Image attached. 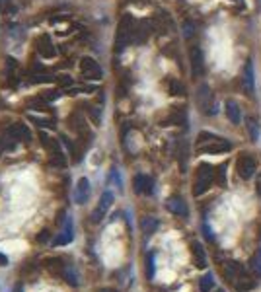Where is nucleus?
<instances>
[{"label":"nucleus","instance_id":"nucleus-12","mask_svg":"<svg viewBox=\"0 0 261 292\" xmlns=\"http://www.w3.org/2000/svg\"><path fill=\"white\" fill-rule=\"evenodd\" d=\"M242 86H244V92L248 96H253L255 92V72H253V63L249 61L244 68V74H242Z\"/></svg>","mask_w":261,"mask_h":292},{"label":"nucleus","instance_id":"nucleus-39","mask_svg":"<svg viewBox=\"0 0 261 292\" xmlns=\"http://www.w3.org/2000/svg\"><path fill=\"white\" fill-rule=\"evenodd\" d=\"M6 265H8V257L0 254V267H6Z\"/></svg>","mask_w":261,"mask_h":292},{"label":"nucleus","instance_id":"nucleus-24","mask_svg":"<svg viewBox=\"0 0 261 292\" xmlns=\"http://www.w3.org/2000/svg\"><path fill=\"white\" fill-rule=\"evenodd\" d=\"M166 88L172 96H183L185 94V88L183 84L177 80V78H166Z\"/></svg>","mask_w":261,"mask_h":292},{"label":"nucleus","instance_id":"nucleus-25","mask_svg":"<svg viewBox=\"0 0 261 292\" xmlns=\"http://www.w3.org/2000/svg\"><path fill=\"white\" fill-rule=\"evenodd\" d=\"M61 277L66 280L70 286H78V275H76L74 267L70 265V263H64V269H62Z\"/></svg>","mask_w":261,"mask_h":292},{"label":"nucleus","instance_id":"nucleus-8","mask_svg":"<svg viewBox=\"0 0 261 292\" xmlns=\"http://www.w3.org/2000/svg\"><path fill=\"white\" fill-rule=\"evenodd\" d=\"M80 72L86 80H98L101 78V66L92 57H84L80 61Z\"/></svg>","mask_w":261,"mask_h":292},{"label":"nucleus","instance_id":"nucleus-45","mask_svg":"<svg viewBox=\"0 0 261 292\" xmlns=\"http://www.w3.org/2000/svg\"><path fill=\"white\" fill-rule=\"evenodd\" d=\"M236 2H238V0H236Z\"/></svg>","mask_w":261,"mask_h":292},{"label":"nucleus","instance_id":"nucleus-35","mask_svg":"<svg viewBox=\"0 0 261 292\" xmlns=\"http://www.w3.org/2000/svg\"><path fill=\"white\" fill-rule=\"evenodd\" d=\"M47 238H49V230H43V232H41V236L38 238V241L43 243V241H47Z\"/></svg>","mask_w":261,"mask_h":292},{"label":"nucleus","instance_id":"nucleus-44","mask_svg":"<svg viewBox=\"0 0 261 292\" xmlns=\"http://www.w3.org/2000/svg\"><path fill=\"white\" fill-rule=\"evenodd\" d=\"M216 292H224V290H216Z\"/></svg>","mask_w":261,"mask_h":292},{"label":"nucleus","instance_id":"nucleus-14","mask_svg":"<svg viewBox=\"0 0 261 292\" xmlns=\"http://www.w3.org/2000/svg\"><path fill=\"white\" fill-rule=\"evenodd\" d=\"M166 206H168V211H170V213H174V215H177V216H187V215H189V208H187L185 201H183L181 197H170V199H168V203H166Z\"/></svg>","mask_w":261,"mask_h":292},{"label":"nucleus","instance_id":"nucleus-43","mask_svg":"<svg viewBox=\"0 0 261 292\" xmlns=\"http://www.w3.org/2000/svg\"><path fill=\"white\" fill-rule=\"evenodd\" d=\"M257 193L261 195V176H259V179H257Z\"/></svg>","mask_w":261,"mask_h":292},{"label":"nucleus","instance_id":"nucleus-38","mask_svg":"<svg viewBox=\"0 0 261 292\" xmlns=\"http://www.w3.org/2000/svg\"><path fill=\"white\" fill-rule=\"evenodd\" d=\"M218 181H220V183H224V165H220V168H218Z\"/></svg>","mask_w":261,"mask_h":292},{"label":"nucleus","instance_id":"nucleus-19","mask_svg":"<svg viewBox=\"0 0 261 292\" xmlns=\"http://www.w3.org/2000/svg\"><path fill=\"white\" fill-rule=\"evenodd\" d=\"M242 269H244V267L240 265V263H236V261H228V263H224V267H222L224 279L230 280V282L234 284V280H236L238 275L242 273Z\"/></svg>","mask_w":261,"mask_h":292},{"label":"nucleus","instance_id":"nucleus-6","mask_svg":"<svg viewBox=\"0 0 261 292\" xmlns=\"http://www.w3.org/2000/svg\"><path fill=\"white\" fill-rule=\"evenodd\" d=\"M236 172L242 179H251L253 174L257 172V164H255V160L249 154H240V158L236 162Z\"/></svg>","mask_w":261,"mask_h":292},{"label":"nucleus","instance_id":"nucleus-20","mask_svg":"<svg viewBox=\"0 0 261 292\" xmlns=\"http://www.w3.org/2000/svg\"><path fill=\"white\" fill-rule=\"evenodd\" d=\"M135 191H137V193H146V195H150V193L154 191V181H152V178H148V176H137V178H135Z\"/></svg>","mask_w":261,"mask_h":292},{"label":"nucleus","instance_id":"nucleus-29","mask_svg":"<svg viewBox=\"0 0 261 292\" xmlns=\"http://www.w3.org/2000/svg\"><path fill=\"white\" fill-rule=\"evenodd\" d=\"M214 284V279H212V273H207L205 277H201L199 280V290L201 292H209Z\"/></svg>","mask_w":261,"mask_h":292},{"label":"nucleus","instance_id":"nucleus-23","mask_svg":"<svg viewBox=\"0 0 261 292\" xmlns=\"http://www.w3.org/2000/svg\"><path fill=\"white\" fill-rule=\"evenodd\" d=\"M6 68H8V82H10V86H16L18 84V78H20V74H18V63L14 61L12 57H8L6 59Z\"/></svg>","mask_w":261,"mask_h":292},{"label":"nucleus","instance_id":"nucleus-30","mask_svg":"<svg viewBox=\"0 0 261 292\" xmlns=\"http://www.w3.org/2000/svg\"><path fill=\"white\" fill-rule=\"evenodd\" d=\"M251 269H253L257 275H261V247L255 252V255L251 257Z\"/></svg>","mask_w":261,"mask_h":292},{"label":"nucleus","instance_id":"nucleus-2","mask_svg":"<svg viewBox=\"0 0 261 292\" xmlns=\"http://www.w3.org/2000/svg\"><path fill=\"white\" fill-rule=\"evenodd\" d=\"M135 20L131 14H123V18L119 20L117 26V35H115V49L117 53H121L127 47V43L135 37Z\"/></svg>","mask_w":261,"mask_h":292},{"label":"nucleus","instance_id":"nucleus-11","mask_svg":"<svg viewBox=\"0 0 261 292\" xmlns=\"http://www.w3.org/2000/svg\"><path fill=\"white\" fill-rule=\"evenodd\" d=\"M111 203H113V193L111 191H105V193L101 195L100 204L96 206V211H94V215H92V222H100L101 218L105 216V213L109 211Z\"/></svg>","mask_w":261,"mask_h":292},{"label":"nucleus","instance_id":"nucleus-3","mask_svg":"<svg viewBox=\"0 0 261 292\" xmlns=\"http://www.w3.org/2000/svg\"><path fill=\"white\" fill-rule=\"evenodd\" d=\"M214 176H216V172L211 164H201L197 168V178L193 183V195L199 197L203 193H207L209 187L212 185V181H214Z\"/></svg>","mask_w":261,"mask_h":292},{"label":"nucleus","instance_id":"nucleus-22","mask_svg":"<svg viewBox=\"0 0 261 292\" xmlns=\"http://www.w3.org/2000/svg\"><path fill=\"white\" fill-rule=\"evenodd\" d=\"M45 267H47L49 273L57 275V277H61L62 269H64V261L59 259V257H47V259H45Z\"/></svg>","mask_w":261,"mask_h":292},{"label":"nucleus","instance_id":"nucleus-27","mask_svg":"<svg viewBox=\"0 0 261 292\" xmlns=\"http://www.w3.org/2000/svg\"><path fill=\"white\" fill-rule=\"evenodd\" d=\"M248 131H249V137H251L253 142L259 139V123H257L255 117H248Z\"/></svg>","mask_w":261,"mask_h":292},{"label":"nucleus","instance_id":"nucleus-5","mask_svg":"<svg viewBox=\"0 0 261 292\" xmlns=\"http://www.w3.org/2000/svg\"><path fill=\"white\" fill-rule=\"evenodd\" d=\"M197 107L205 115H214V96H212V90L207 84H201L197 90Z\"/></svg>","mask_w":261,"mask_h":292},{"label":"nucleus","instance_id":"nucleus-18","mask_svg":"<svg viewBox=\"0 0 261 292\" xmlns=\"http://www.w3.org/2000/svg\"><path fill=\"white\" fill-rule=\"evenodd\" d=\"M152 29H154V24H152V22H146V20H144V22H140V24H138L137 27H135V41H137V43H144V41H146V39L150 37V33H152Z\"/></svg>","mask_w":261,"mask_h":292},{"label":"nucleus","instance_id":"nucleus-33","mask_svg":"<svg viewBox=\"0 0 261 292\" xmlns=\"http://www.w3.org/2000/svg\"><path fill=\"white\" fill-rule=\"evenodd\" d=\"M53 80H57V78L51 76V74H38V76H33V82H53Z\"/></svg>","mask_w":261,"mask_h":292},{"label":"nucleus","instance_id":"nucleus-36","mask_svg":"<svg viewBox=\"0 0 261 292\" xmlns=\"http://www.w3.org/2000/svg\"><path fill=\"white\" fill-rule=\"evenodd\" d=\"M191 35H193V26L185 24V37H191Z\"/></svg>","mask_w":261,"mask_h":292},{"label":"nucleus","instance_id":"nucleus-15","mask_svg":"<svg viewBox=\"0 0 261 292\" xmlns=\"http://www.w3.org/2000/svg\"><path fill=\"white\" fill-rule=\"evenodd\" d=\"M90 197V181L86 178H80L78 183H76V193H74V199L78 204H84Z\"/></svg>","mask_w":261,"mask_h":292},{"label":"nucleus","instance_id":"nucleus-21","mask_svg":"<svg viewBox=\"0 0 261 292\" xmlns=\"http://www.w3.org/2000/svg\"><path fill=\"white\" fill-rule=\"evenodd\" d=\"M191 252H193V259H195V265L199 269H205L207 267V257H205V249L199 241H193L191 243Z\"/></svg>","mask_w":261,"mask_h":292},{"label":"nucleus","instance_id":"nucleus-16","mask_svg":"<svg viewBox=\"0 0 261 292\" xmlns=\"http://www.w3.org/2000/svg\"><path fill=\"white\" fill-rule=\"evenodd\" d=\"M234 286H236L238 292H248V290H251V288L255 286V280L249 277L246 269H242V273H240V275H238V279L234 280Z\"/></svg>","mask_w":261,"mask_h":292},{"label":"nucleus","instance_id":"nucleus-17","mask_svg":"<svg viewBox=\"0 0 261 292\" xmlns=\"http://www.w3.org/2000/svg\"><path fill=\"white\" fill-rule=\"evenodd\" d=\"M224 113H226V117H228L230 123L240 125V121H242V111H240V105H238L234 100H228V102H226V105H224Z\"/></svg>","mask_w":261,"mask_h":292},{"label":"nucleus","instance_id":"nucleus-31","mask_svg":"<svg viewBox=\"0 0 261 292\" xmlns=\"http://www.w3.org/2000/svg\"><path fill=\"white\" fill-rule=\"evenodd\" d=\"M146 277L150 280L154 279V254L146 255Z\"/></svg>","mask_w":261,"mask_h":292},{"label":"nucleus","instance_id":"nucleus-34","mask_svg":"<svg viewBox=\"0 0 261 292\" xmlns=\"http://www.w3.org/2000/svg\"><path fill=\"white\" fill-rule=\"evenodd\" d=\"M57 82H59L61 86H72V78L70 76H59L57 78Z\"/></svg>","mask_w":261,"mask_h":292},{"label":"nucleus","instance_id":"nucleus-37","mask_svg":"<svg viewBox=\"0 0 261 292\" xmlns=\"http://www.w3.org/2000/svg\"><path fill=\"white\" fill-rule=\"evenodd\" d=\"M205 236H207V240H214V234H212L211 230H209V226H205Z\"/></svg>","mask_w":261,"mask_h":292},{"label":"nucleus","instance_id":"nucleus-26","mask_svg":"<svg viewBox=\"0 0 261 292\" xmlns=\"http://www.w3.org/2000/svg\"><path fill=\"white\" fill-rule=\"evenodd\" d=\"M140 228H142V232H144L146 236H150V234H154V232L158 230V220L152 218V216H146V218H142Z\"/></svg>","mask_w":261,"mask_h":292},{"label":"nucleus","instance_id":"nucleus-28","mask_svg":"<svg viewBox=\"0 0 261 292\" xmlns=\"http://www.w3.org/2000/svg\"><path fill=\"white\" fill-rule=\"evenodd\" d=\"M29 121L38 123L39 127H47V129H53L55 127V121L51 117H39V115H29Z\"/></svg>","mask_w":261,"mask_h":292},{"label":"nucleus","instance_id":"nucleus-1","mask_svg":"<svg viewBox=\"0 0 261 292\" xmlns=\"http://www.w3.org/2000/svg\"><path fill=\"white\" fill-rule=\"evenodd\" d=\"M230 148H232V144L228 140L211 135V133H201L197 137V150L201 154H222L228 152Z\"/></svg>","mask_w":261,"mask_h":292},{"label":"nucleus","instance_id":"nucleus-7","mask_svg":"<svg viewBox=\"0 0 261 292\" xmlns=\"http://www.w3.org/2000/svg\"><path fill=\"white\" fill-rule=\"evenodd\" d=\"M35 49H38V53L43 59H55L57 57V47H55L53 39L47 33H43V35H39L35 39Z\"/></svg>","mask_w":261,"mask_h":292},{"label":"nucleus","instance_id":"nucleus-13","mask_svg":"<svg viewBox=\"0 0 261 292\" xmlns=\"http://www.w3.org/2000/svg\"><path fill=\"white\" fill-rule=\"evenodd\" d=\"M8 135L16 140H24V142H31V131L24 123H12L8 129Z\"/></svg>","mask_w":261,"mask_h":292},{"label":"nucleus","instance_id":"nucleus-4","mask_svg":"<svg viewBox=\"0 0 261 292\" xmlns=\"http://www.w3.org/2000/svg\"><path fill=\"white\" fill-rule=\"evenodd\" d=\"M41 142H43V146L49 150L51 164L57 165V168H64V165H66V158H64V154H62V150H61V144H59L55 139H49V137L43 135V133H41Z\"/></svg>","mask_w":261,"mask_h":292},{"label":"nucleus","instance_id":"nucleus-10","mask_svg":"<svg viewBox=\"0 0 261 292\" xmlns=\"http://www.w3.org/2000/svg\"><path fill=\"white\" fill-rule=\"evenodd\" d=\"M189 61H191V74L193 78L197 76H203V72H205V63H203V51H201V47H191V51H189Z\"/></svg>","mask_w":261,"mask_h":292},{"label":"nucleus","instance_id":"nucleus-41","mask_svg":"<svg viewBox=\"0 0 261 292\" xmlns=\"http://www.w3.org/2000/svg\"><path fill=\"white\" fill-rule=\"evenodd\" d=\"M98 292H117L115 288H109V286H105V288H100Z\"/></svg>","mask_w":261,"mask_h":292},{"label":"nucleus","instance_id":"nucleus-9","mask_svg":"<svg viewBox=\"0 0 261 292\" xmlns=\"http://www.w3.org/2000/svg\"><path fill=\"white\" fill-rule=\"evenodd\" d=\"M72 240H74V224H72V218L66 216V218H64V224H62L61 234L53 240V245H55V247H59V245H68Z\"/></svg>","mask_w":261,"mask_h":292},{"label":"nucleus","instance_id":"nucleus-42","mask_svg":"<svg viewBox=\"0 0 261 292\" xmlns=\"http://www.w3.org/2000/svg\"><path fill=\"white\" fill-rule=\"evenodd\" d=\"M14 292H24V286H22V284H16V288H14Z\"/></svg>","mask_w":261,"mask_h":292},{"label":"nucleus","instance_id":"nucleus-40","mask_svg":"<svg viewBox=\"0 0 261 292\" xmlns=\"http://www.w3.org/2000/svg\"><path fill=\"white\" fill-rule=\"evenodd\" d=\"M4 148H6V142L0 139V156H2V152H4Z\"/></svg>","mask_w":261,"mask_h":292},{"label":"nucleus","instance_id":"nucleus-32","mask_svg":"<svg viewBox=\"0 0 261 292\" xmlns=\"http://www.w3.org/2000/svg\"><path fill=\"white\" fill-rule=\"evenodd\" d=\"M59 96H61V94H59V90H47V92H43V94H41V98H43V100H45L47 103L55 102Z\"/></svg>","mask_w":261,"mask_h":292}]
</instances>
